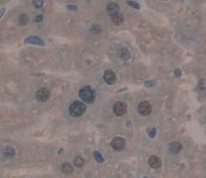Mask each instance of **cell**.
<instances>
[{"label": "cell", "instance_id": "1", "mask_svg": "<svg viewBox=\"0 0 206 178\" xmlns=\"http://www.w3.org/2000/svg\"><path fill=\"white\" fill-rule=\"evenodd\" d=\"M85 110H86V106L84 105V103H82V102L80 101L73 102L70 105V107H69V112H70L71 115L74 116V117H79V116H81L82 114L85 112Z\"/></svg>", "mask_w": 206, "mask_h": 178}, {"label": "cell", "instance_id": "2", "mask_svg": "<svg viewBox=\"0 0 206 178\" xmlns=\"http://www.w3.org/2000/svg\"><path fill=\"white\" fill-rule=\"evenodd\" d=\"M79 97L82 99V101L85 103H92L95 100V93L92 91L90 87L86 86L80 89L79 91Z\"/></svg>", "mask_w": 206, "mask_h": 178}, {"label": "cell", "instance_id": "3", "mask_svg": "<svg viewBox=\"0 0 206 178\" xmlns=\"http://www.w3.org/2000/svg\"><path fill=\"white\" fill-rule=\"evenodd\" d=\"M138 112L139 114H141L142 116H147L151 113L152 111V107H151V104L148 101H142L141 103H139L138 105Z\"/></svg>", "mask_w": 206, "mask_h": 178}, {"label": "cell", "instance_id": "4", "mask_svg": "<svg viewBox=\"0 0 206 178\" xmlns=\"http://www.w3.org/2000/svg\"><path fill=\"white\" fill-rule=\"evenodd\" d=\"M111 146H112V148L114 149L115 151H118V152H120V151H122L123 149L125 148V140H124V138H122V137H120V136L115 137V138H113V140H112Z\"/></svg>", "mask_w": 206, "mask_h": 178}, {"label": "cell", "instance_id": "5", "mask_svg": "<svg viewBox=\"0 0 206 178\" xmlns=\"http://www.w3.org/2000/svg\"><path fill=\"white\" fill-rule=\"evenodd\" d=\"M113 111L117 116H123L127 113V107L123 102H116L113 107Z\"/></svg>", "mask_w": 206, "mask_h": 178}, {"label": "cell", "instance_id": "6", "mask_svg": "<svg viewBox=\"0 0 206 178\" xmlns=\"http://www.w3.org/2000/svg\"><path fill=\"white\" fill-rule=\"evenodd\" d=\"M37 98H38V100H39V101H42V102L47 101L48 99L50 98L49 90H48V89H46V88L40 89V90L37 92Z\"/></svg>", "mask_w": 206, "mask_h": 178}, {"label": "cell", "instance_id": "7", "mask_svg": "<svg viewBox=\"0 0 206 178\" xmlns=\"http://www.w3.org/2000/svg\"><path fill=\"white\" fill-rule=\"evenodd\" d=\"M104 80L107 83L108 85H113L116 82V74L114 71L112 70H106L104 73Z\"/></svg>", "mask_w": 206, "mask_h": 178}, {"label": "cell", "instance_id": "8", "mask_svg": "<svg viewBox=\"0 0 206 178\" xmlns=\"http://www.w3.org/2000/svg\"><path fill=\"white\" fill-rule=\"evenodd\" d=\"M148 165L150 166L151 168H153V169H157L161 166V160L157 156H151L148 159Z\"/></svg>", "mask_w": 206, "mask_h": 178}, {"label": "cell", "instance_id": "9", "mask_svg": "<svg viewBox=\"0 0 206 178\" xmlns=\"http://www.w3.org/2000/svg\"><path fill=\"white\" fill-rule=\"evenodd\" d=\"M169 150H170V152L172 153V154H178V153H180L181 150H182V145L177 142H174L172 143V144H170Z\"/></svg>", "mask_w": 206, "mask_h": 178}, {"label": "cell", "instance_id": "10", "mask_svg": "<svg viewBox=\"0 0 206 178\" xmlns=\"http://www.w3.org/2000/svg\"><path fill=\"white\" fill-rule=\"evenodd\" d=\"M26 43L30 44H36V45H44V41L42 39H40L39 37H28V38L26 39Z\"/></svg>", "mask_w": 206, "mask_h": 178}, {"label": "cell", "instance_id": "11", "mask_svg": "<svg viewBox=\"0 0 206 178\" xmlns=\"http://www.w3.org/2000/svg\"><path fill=\"white\" fill-rule=\"evenodd\" d=\"M107 11L111 15L116 14V13L119 12V5L116 4V3H110L107 6Z\"/></svg>", "mask_w": 206, "mask_h": 178}, {"label": "cell", "instance_id": "12", "mask_svg": "<svg viewBox=\"0 0 206 178\" xmlns=\"http://www.w3.org/2000/svg\"><path fill=\"white\" fill-rule=\"evenodd\" d=\"M112 20H113V23H114L115 25H121L123 22H124V17H123L122 14H120V13H116V14H113L112 15Z\"/></svg>", "mask_w": 206, "mask_h": 178}, {"label": "cell", "instance_id": "13", "mask_svg": "<svg viewBox=\"0 0 206 178\" xmlns=\"http://www.w3.org/2000/svg\"><path fill=\"white\" fill-rule=\"evenodd\" d=\"M84 163H85V161H84L83 158L80 156L76 157L75 159H74V165H75L77 168H82L84 166Z\"/></svg>", "mask_w": 206, "mask_h": 178}, {"label": "cell", "instance_id": "14", "mask_svg": "<svg viewBox=\"0 0 206 178\" xmlns=\"http://www.w3.org/2000/svg\"><path fill=\"white\" fill-rule=\"evenodd\" d=\"M72 171H73V168L70 164L65 163V164H63L62 165V172L64 174H71L72 173Z\"/></svg>", "mask_w": 206, "mask_h": 178}, {"label": "cell", "instance_id": "15", "mask_svg": "<svg viewBox=\"0 0 206 178\" xmlns=\"http://www.w3.org/2000/svg\"><path fill=\"white\" fill-rule=\"evenodd\" d=\"M15 152L12 148H6L4 151H3V155H4L5 158H12L14 156Z\"/></svg>", "mask_w": 206, "mask_h": 178}, {"label": "cell", "instance_id": "16", "mask_svg": "<svg viewBox=\"0 0 206 178\" xmlns=\"http://www.w3.org/2000/svg\"><path fill=\"white\" fill-rule=\"evenodd\" d=\"M18 23H20V25H22V26L26 25L28 23V16L26 14H22L20 16V18H18Z\"/></svg>", "mask_w": 206, "mask_h": 178}, {"label": "cell", "instance_id": "17", "mask_svg": "<svg viewBox=\"0 0 206 178\" xmlns=\"http://www.w3.org/2000/svg\"><path fill=\"white\" fill-rule=\"evenodd\" d=\"M90 32L95 33V34H100L102 32V28L99 25H92V27L90 28Z\"/></svg>", "mask_w": 206, "mask_h": 178}, {"label": "cell", "instance_id": "18", "mask_svg": "<svg viewBox=\"0 0 206 178\" xmlns=\"http://www.w3.org/2000/svg\"><path fill=\"white\" fill-rule=\"evenodd\" d=\"M94 157H95L96 161H97L98 163H102V162H104V158L102 157V155L100 154L99 152H95V153H94Z\"/></svg>", "mask_w": 206, "mask_h": 178}, {"label": "cell", "instance_id": "19", "mask_svg": "<svg viewBox=\"0 0 206 178\" xmlns=\"http://www.w3.org/2000/svg\"><path fill=\"white\" fill-rule=\"evenodd\" d=\"M121 57L124 58V59H129L130 57V53L127 49H122L121 50Z\"/></svg>", "mask_w": 206, "mask_h": 178}, {"label": "cell", "instance_id": "20", "mask_svg": "<svg viewBox=\"0 0 206 178\" xmlns=\"http://www.w3.org/2000/svg\"><path fill=\"white\" fill-rule=\"evenodd\" d=\"M44 4L43 0H34V5L37 7V8H41Z\"/></svg>", "mask_w": 206, "mask_h": 178}, {"label": "cell", "instance_id": "21", "mask_svg": "<svg viewBox=\"0 0 206 178\" xmlns=\"http://www.w3.org/2000/svg\"><path fill=\"white\" fill-rule=\"evenodd\" d=\"M127 3H128V5H130V6H132L133 8H135V9H139L140 8V5L138 4V3H136L135 1H130V0H129Z\"/></svg>", "mask_w": 206, "mask_h": 178}, {"label": "cell", "instance_id": "22", "mask_svg": "<svg viewBox=\"0 0 206 178\" xmlns=\"http://www.w3.org/2000/svg\"><path fill=\"white\" fill-rule=\"evenodd\" d=\"M155 133H157V129L152 128L150 131H149V132H148V135H149L150 137H154L155 136Z\"/></svg>", "mask_w": 206, "mask_h": 178}, {"label": "cell", "instance_id": "23", "mask_svg": "<svg viewBox=\"0 0 206 178\" xmlns=\"http://www.w3.org/2000/svg\"><path fill=\"white\" fill-rule=\"evenodd\" d=\"M42 20H43V15H41V14L37 15V17L35 18V22L36 23H40V22H42Z\"/></svg>", "mask_w": 206, "mask_h": 178}, {"label": "cell", "instance_id": "24", "mask_svg": "<svg viewBox=\"0 0 206 178\" xmlns=\"http://www.w3.org/2000/svg\"><path fill=\"white\" fill-rule=\"evenodd\" d=\"M67 8H68L69 10H72V11L77 10V6H73V5H67Z\"/></svg>", "mask_w": 206, "mask_h": 178}, {"label": "cell", "instance_id": "25", "mask_svg": "<svg viewBox=\"0 0 206 178\" xmlns=\"http://www.w3.org/2000/svg\"><path fill=\"white\" fill-rule=\"evenodd\" d=\"M200 85H201V89L204 90L205 89V80H200Z\"/></svg>", "mask_w": 206, "mask_h": 178}, {"label": "cell", "instance_id": "26", "mask_svg": "<svg viewBox=\"0 0 206 178\" xmlns=\"http://www.w3.org/2000/svg\"><path fill=\"white\" fill-rule=\"evenodd\" d=\"M152 86H154V83H151V82L145 83V87H152Z\"/></svg>", "mask_w": 206, "mask_h": 178}, {"label": "cell", "instance_id": "27", "mask_svg": "<svg viewBox=\"0 0 206 178\" xmlns=\"http://www.w3.org/2000/svg\"><path fill=\"white\" fill-rule=\"evenodd\" d=\"M175 72H176V76H180V75H181V71L179 70V69H176V71H175Z\"/></svg>", "mask_w": 206, "mask_h": 178}, {"label": "cell", "instance_id": "28", "mask_svg": "<svg viewBox=\"0 0 206 178\" xmlns=\"http://www.w3.org/2000/svg\"><path fill=\"white\" fill-rule=\"evenodd\" d=\"M4 11H5V8H2L1 10H0V17L2 16L3 15V13H4Z\"/></svg>", "mask_w": 206, "mask_h": 178}]
</instances>
